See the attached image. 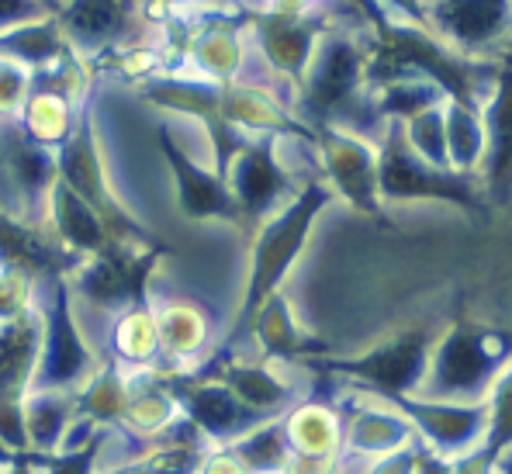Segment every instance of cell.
<instances>
[{"instance_id":"obj_1","label":"cell","mask_w":512,"mask_h":474,"mask_svg":"<svg viewBox=\"0 0 512 474\" xmlns=\"http://www.w3.org/2000/svg\"><path fill=\"white\" fill-rule=\"evenodd\" d=\"M333 205H336V194L329 191L326 180L308 177L277 212H270L267 218L256 222L253 243H250L246 288H243V298H239L236 315H232L229 333H225L222 350H232V346L243 340L246 326H250V319L260 312V305L267 302L270 295L284 291V281H288L291 267L301 260L308 239H312L315 222Z\"/></svg>"},{"instance_id":"obj_2","label":"cell","mask_w":512,"mask_h":474,"mask_svg":"<svg viewBox=\"0 0 512 474\" xmlns=\"http://www.w3.org/2000/svg\"><path fill=\"white\" fill-rule=\"evenodd\" d=\"M509 378V336L492 322L447 319L426 360V374L412 398L436 402H485Z\"/></svg>"},{"instance_id":"obj_3","label":"cell","mask_w":512,"mask_h":474,"mask_svg":"<svg viewBox=\"0 0 512 474\" xmlns=\"http://www.w3.org/2000/svg\"><path fill=\"white\" fill-rule=\"evenodd\" d=\"M447 322V319H443ZM443 322L412 319L395 333H381L346 357H326V371L336 385L371 391L378 398H412L426 374V360Z\"/></svg>"},{"instance_id":"obj_4","label":"cell","mask_w":512,"mask_h":474,"mask_svg":"<svg viewBox=\"0 0 512 474\" xmlns=\"http://www.w3.org/2000/svg\"><path fill=\"white\" fill-rule=\"evenodd\" d=\"M378 194L384 201H447L461 205L464 212H488L481 201V191L471 177L433 170L405 146L402 125L395 118H384V129L378 135Z\"/></svg>"},{"instance_id":"obj_5","label":"cell","mask_w":512,"mask_h":474,"mask_svg":"<svg viewBox=\"0 0 512 474\" xmlns=\"http://www.w3.org/2000/svg\"><path fill=\"white\" fill-rule=\"evenodd\" d=\"M367 80V56L343 35H322L301 77V111L319 125H350Z\"/></svg>"},{"instance_id":"obj_6","label":"cell","mask_w":512,"mask_h":474,"mask_svg":"<svg viewBox=\"0 0 512 474\" xmlns=\"http://www.w3.org/2000/svg\"><path fill=\"white\" fill-rule=\"evenodd\" d=\"M42 312V343L39 360H35L32 388H56V391H77L90 374L97 371V353L90 350L84 329L73 312V298L66 281H49V291L39 302Z\"/></svg>"},{"instance_id":"obj_7","label":"cell","mask_w":512,"mask_h":474,"mask_svg":"<svg viewBox=\"0 0 512 474\" xmlns=\"http://www.w3.org/2000/svg\"><path fill=\"white\" fill-rule=\"evenodd\" d=\"M218 177L243 222H260L298 191L295 170L281 160V146L274 139H246L218 167Z\"/></svg>"},{"instance_id":"obj_8","label":"cell","mask_w":512,"mask_h":474,"mask_svg":"<svg viewBox=\"0 0 512 474\" xmlns=\"http://www.w3.org/2000/svg\"><path fill=\"white\" fill-rule=\"evenodd\" d=\"M315 153H319L322 180L336 194V201L343 198L364 215H381L378 139H371L367 132L343 129V125H319Z\"/></svg>"},{"instance_id":"obj_9","label":"cell","mask_w":512,"mask_h":474,"mask_svg":"<svg viewBox=\"0 0 512 474\" xmlns=\"http://www.w3.org/2000/svg\"><path fill=\"white\" fill-rule=\"evenodd\" d=\"M329 402L340 409L343 419V447L340 457H357V461H374V457L395 454L402 447H412L416 433L398 402L391 398H378L371 391H357L336 385Z\"/></svg>"},{"instance_id":"obj_10","label":"cell","mask_w":512,"mask_h":474,"mask_svg":"<svg viewBox=\"0 0 512 474\" xmlns=\"http://www.w3.org/2000/svg\"><path fill=\"white\" fill-rule=\"evenodd\" d=\"M170 381L173 395H177L184 419L205 436L212 447H229L232 440H239L243 433H250L256 423H263V416H256L253 409H246L229 388L212 374H163Z\"/></svg>"},{"instance_id":"obj_11","label":"cell","mask_w":512,"mask_h":474,"mask_svg":"<svg viewBox=\"0 0 512 474\" xmlns=\"http://www.w3.org/2000/svg\"><path fill=\"white\" fill-rule=\"evenodd\" d=\"M156 139H160V153L170 167L173 187H177L180 212L191 218V222H212V218L215 222H243L215 167H201L198 156L187 153L170 135L167 125L156 129Z\"/></svg>"},{"instance_id":"obj_12","label":"cell","mask_w":512,"mask_h":474,"mask_svg":"<svg viewBox=\"0 0 512 474\" xmlns=\"http://www.w3.org/2000/svg\"><path fill=\"white\" fill-rule=\"evenodd\" d=\"M21 419H25L28 454H59L80 419L77 391L28 388L21 395Z\"/></svg>"},{"instance_id":"obj_13","label":"cell","mask_w":512,"mask_h":474,"mask_svg":"<svg viewBox=\"0 0 512 474\" xmlns=\"http://www.w3.org/2000/svg\"><path fill=\"white\" fill-rule=\"evenodd\" d=\"M291 454L298 457H340L343 419L329 398L308 395L281 416Z\"/></svg>"},{"instance_id":"obj_14","label":"cell","mask_w":512,"mask_h":474,"mask_svg":"<svg viewBox=\"0 0 512 474\" xmlns=\"http://www.w3.org/2000/svg\"><path fill=\"white\" fill-rule=\"evenodd\" d=\"M429 25L464 49H485L506 28V0H429Z\"/></svg>"},{"instance_id":"obj_15","label":"cell","mask_w":512,"mask_h":474,"mask_svg":"<svg viewBox=\"0 0 512 474\" xmlns=\"http://www.w3.org/2000/svg\"><path fill=\"white\" fill-rule=\"evenodd\" d=\"M42 343V312L39 302L25 315L0 322V398H21L32 388L35 360Z\"/></svg>"},{"instance_id":"obj_16","label":"cell","mask_w":512,"mask_h":474,"mask_svg":"<svg viewBox=\"0 0 512 474\" xmlns=\"http://www.w3.org/2000/svg\"><path fill=\"white\" fill-rule=\"evenodd\" d=\"M66 32L84 45H104L125 32L128 4L125 0H70L63 11Z\"/></svg>"},{"instance_id":"obj_17","label":"cell","mask_w":512,"mask_h":474,"mask_svg":"<svg viewBox=\"0 0 512 474\" xmlns=\"http://www.w3.org/2000/svg\"><path fill=\"white\" fill-rule=\"evenodd\" d=\"M229 447L246 464L250 474H284L291 461V447H288V436H284L281 419H263L250 433L232 440Z\"/></svg>"},{"instance_id":"obj_18","label":"cell","mask_w":512,"mask_h":474,"mask_svg":"<svg viewBox=\"0 0 512 474\" xmlns=\"http://www.w3.org/2000/svg\"><path fill=\"white\" fill-rule=\"evenodd\" d=\"M263 39V49H267L270 63L274 70L288 73V77H305L308 70V59H312V49H315V35L298 28L291 18H270L260 32Z\"/></svg>"},{"instance_id":"obj_19","label":"cell","mask_w":512,"mask_h":474,"mask_svg":"<svg viewBox=\"0 0 512 474\" xmlns=\"http://www.w3.org/2000/svg\"><path fill=\"white\" fill-rule=\"evenodd\" d=\"M97 447H101V433L77 450H59V454H25V461H28V468H32V474H97Z\"/></svg>"},{"instance_id":"obj_20","label":"cell","mask_w":512,"mask_h":474,"mask_svg":"<svg viewBox=\"0 0 512 474\" xmlns=\"http://www.w3.org/2000/svg\"><path fill=\"white\" fill-rule=\"evenodd\" d=\"M198 474H250V471H246V464L232 454V447H212L205 454V461H201Z\"/></svg>"},{"instance_id":"obj_21","label":"cell","mask_w":512,"mask_h":474,"mask_svg":"<svg viewBox=\"0 0 512 474\" xmlns=\"http://www.w3.org/2000/svg\"><path fill=\"white\" fill-rule=\"evenodd\" d=\"M39 14V0H0V25H11V21L25 25V21L39 18Z\"/></svg>"},{"instance_id":"obj_22","label":"cell","mask_w":512,"mask_h":474,"mask_svg":"<svg viewBox=\"0 0 512 474\" xmlns=\"http://www.w3.org/2000/svg\"><path fill=\"white\" fill-rule=\"evenodd\" d=\"M391 4L402 7V11H409L416 21H426V11H423V4H419V0H391Z\"/></svg>"}]
</instances>
